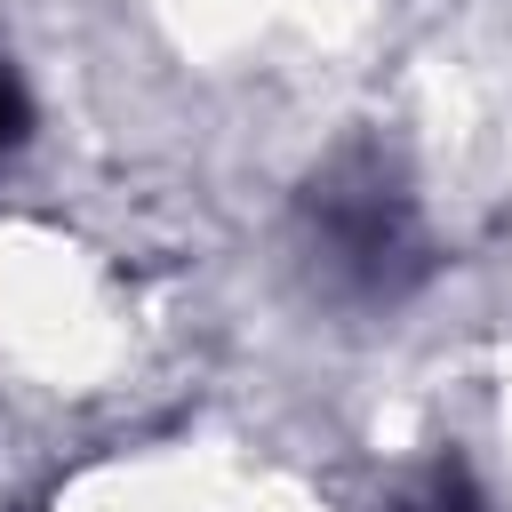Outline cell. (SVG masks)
Here are the masks:
<instances>
[{"label":"cell","mask_w":512,"mask_h":512,"mask_svg":"<svg viewBox=\"0 0 512 512\" xmlns=\"http://www.w3.org/2000/svg\"><path fill=\"white\" fill-rule=\"evenodd\" d=\"M24 136V88H16V72L0 64V152Z\"/></svg>","instance_id":"1"}]
</instances>
